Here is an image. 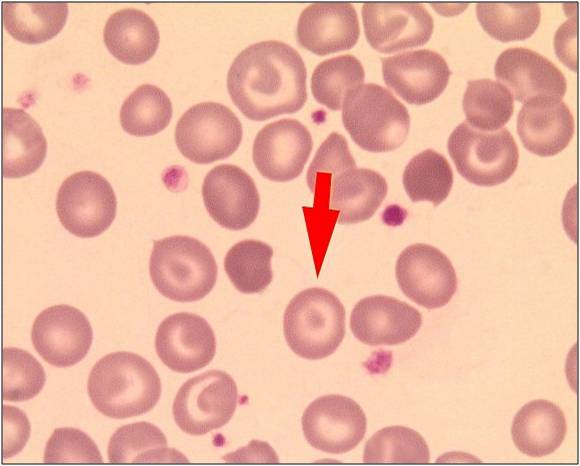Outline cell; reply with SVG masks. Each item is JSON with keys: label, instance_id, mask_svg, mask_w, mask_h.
Wrapping results in <instances>:
<instances>
[{"label": "cell", "instance_id": "6da1fadb", "mask_svg": "<svg viewBox=\"0 0 580 466\" xmlns=\"http://www.w3.org/2000/svg\"><path fill=\"white\" fill-rule=\"evenodd\" d=\"M306 67L290 45L276 40L254 43L233 60L228 93L245 117L264 121L300 110L306 102Z\"/></svg>", "mask_w": 580, "mask_h": 466}, {"label": "cell", "instance_id": "7a4b0ae2", "mask_svg": "<svg viewBox=\"0 0 580 466\" xmlns=\"http://www.w3.org/2000/svg\"><path fill=\"white\" fill-rule=\"evenodd\" d=\"M87 390L94 407L103 415L126 419L150 411L161 396L158 373L142 356L114 352L92 367Z\"/></svg>", "mask_w": 580, "mask_h": 466}, {"label": "cell", "instance_id": "3957f363", "mask_svg": "<svg viewBox=\"0 0 580 466\" xmlns=\"http://www.w3.org/2000/svg\"><path fill=\"white\" fill-rule=\"evenodd\" d=\"M210 249L196 238L175 235L154 242L149 273L156 289L177 302L204 298L217 280Z\"/></svg>", "mask_w": 580, "mask_h": 466}, {"label": "cell", "instance_id": "277c9868", "mask_svg": "<svg viewBox=\"0 0 580 466\" xmlns=\"http://www.w3.org/2000/svg\"><path fill=\"white\" fill-rule=\"evenodd\" d=\"M342 121L352 140L374 153L397 149L406 141L410 129L405 105L390 90L375 83L361 84L347 93Z\"/></svg>", "mask_w": 580, "mask_h": 466}, {"label": "cell", "instance_id": "5b68a950", "mask_svg": "<svg viewBox=\"0 0 580 466\" xmlns=\"http://www.w3.org/2000/svg\"><path fill=\"white\" fill-rule=\"evenodd\" d=\"M283 332L296 355L308 360L326 358L334 353L344 338V306L326 289H305L287 305Z\"/></svg>", "mask_w": 580, "mask_h": 466}, {"label": "cell", "instance_id": "8992f818", "mask_svg": "<svg viewBox=\"0 0 580 466\" xmlns=\"http://www.w3.org/2000/svg\"><path fill=\"white\" fill-rule=\"evenodd\" d=\"M447 148L458 173L478 186L499 185L518 166V146L504 128L482 131L462 122L450 134Z\"/></svg>", "mask_w": 580, "mask_h": 466}, {"label": "cell", "instance_id": "52a82bcc", "mask_svg": "<svg viewBox=\"0 0 580 466\" xmlns=\"http://www.w3.org/2000/svg\"><path fill=\"white\" fill-rule=\"evenodd\" d=\"M242 125L227 106L201 102L180 117L175 128V142L187 159L208 164L231 156L242 140Z\"/></svg>", "mask_w": 580, "mask_h": 466}, {"label": "cell", "instance_id": "ba28073f", "mask_svg": "<svg viewBox=\"0 0 580 466\" xmlns=\"http://www.w3.org/2000/svg\"><path fill=\"white\" fill-rule=\"evenodd\" d=\"M238 402L237 385L221 370H210L187 380L178 390L172 414L178 427L200 436L226 425Z\"/></svg>", "mask_w": 580, "mask_h": 466}, {"label": "cell", "instance_id": "9c48e42d", "mask_svg": "<svg viewBox=\"0 0 580 466\" xmlns=\"http://www.w3.org/2000/svg\"><path fill=\"white\" fill-rule=\"evenodd\" d=\"M117 200L111 184L93 171L75 172L62 182L56 211L64 228L77 237L100 235L112 224Z\"/></svg>", "mask_w": 580, "mask_h": 466}, {"label": "cell", "instance_id": "30bf717a", "mask_svg": "<svg viewBox=\"0 0 580 466\" xmlns=\"http://www.w3.org/2000/svg\"><path fill=\"white\" fill-rule=\"evenodd\" d=\"M395 274L405 296L427 309L445 306L457 290V276L451 261L428 244L406 247L397 259Z\"/></svg>", "mask_w": 580, "mask_h": 466}, {"label": "cell", "instance_id": "8fae6325", "mask_svg": "<svg viewBox=\"0 0 580 466\" xmlns=\"http://www.w3.org/2000/svg\"><path fill=\"white\" fill-rule=\"evenodd\" d=\"M367 420L358 403L343 395H325L309 404L302 416L307 442L320 451L342 454L354 449L366 433Z\"/></svg>", "mask_w": 580, "mask_h": 466}, {"label": "cell", "instance_id": "7c38bea8", "mask_svg": "<svg viewBox=\"0 0 580 466\" xmlns=\"http://www.w3.org/2000/svg\"><path fill=\"white\" fill-rule=\"evenodd\" d=\"M362 20L368 43L382 53L424 45L434 27L421 3H365Z\"/></svg>", "mask_w": 580, "mask_h": 466}, {"label": "cell", "instance_id": "4fadbf2b", "mask_svg": "<svg viewBox=\"0 0 580 466\" xmlns=\"http://www.w3.org/2000/svg\"><path fill=\"white\" fill-rule=\"evenodd\" d=\"M31 340L37 353L50 365L65 368L88 353L93 331L87 317L69 305H54L35 318Z\"/></svg>", "mask_w": 580, "mask_h": 466}, {"label": "cell", "instance_id": "5bb4252c", "mask_svg": "<svg viewBox=\"0 0 580 466\" xmlns=\"http://www.w3.org/2000/svg\"><path fill=\"white\" fill-rule=\"evenodd\" d=\"M312 147L309 130L296 119L283 118L265 125L257 133L252 158L263 177L286 182L302 173Z\"/></svg>", "mask_w": 580, "mask_h": 466}, {"label": "cell", "instance_id": "9a60e30c", "mask_svg": "<svg viewBox=\"0 0 580 466\" xmlns=\"http://www.w3.org/2000/svg\"><path fill=\"white\" fill-rule=\"evenodd\" d=\"M202 197L210 217L229 230H242L256 219L260 197L253 179L232 164L213 167L202 184Z\"/></svg>", "mask_w": 580, "mask_h": 466}, {"label": "cell", "instance_id": "2e32d148", "mask_svg": "<svg viewBox=\"0 0 580 466\" xmlns=\"http://www.w3.org/2000/svg\"><path fill=\"white\" fill-rule=\"evenodd\" d=\"M156 353L171 370L190 373L207 366L216 352V338L199 315L180 312L166 317L155 337Z\"/></svg>", "mask_w": 580, "mask_h": 466}, {"label": "cell", "instance_id": "e0dca14e", "mask_svg": "<svg viewBox=\"0 0 580 466\" xmlns=\"http://www.w3.org/2000/svg\"><path fill=\"white\" fill-rule=\"evenodd\" d=\"M386 85L407 103L422 105L436 99L446 88L451 71L444 57L419 49L381 59Z\"/></svg>", "mask_w": 580, "mask_h": 466}, {"label": "cell", "instance_id": "ac0fdd59", "mask_svg": "<svg viewBox=\"0 0 580 466\" xmlns=\"http://www.w3.org/2000/svg\"><path fill=\"white\" fill-rule=\"evenodd\" d=\"M421 324L416 308L385 295L361 299L350 316L354 337L370 346L402 344L415 336Z\"/></svg>", "mask_w": 580, "mask_h": 466}, {"label": "cell", "instance_id": "d6986e66", "mask_svg": "<svg viewBox=\"0 0 580 466\" xmlns=\"http://www.w3.org/2000/svg\"><path fill=\"white\" fill-rule=\"evenodd\" d=\"M494 72L513 98L523 103L542 97L561 99L567 88L564 74L553 62L525 47L504 50L495 62Z\"/></svg>", "mask_w": 580, "mask_h": 466}, {"label": "cell", "instance_id": "ffe728a7", "mask_svg": "<svg viewBox=\"0 0 580 466\" xmlns=\"http://www.w3.org/2000/svg\"><path fill=\"white\" fill-rule=\"evenodd\" d=\"M359 35L357 13L350 3L311 4L301 12L296 27L298 43L320 56L351 49Z\"/></svg>", "mask_w": 580, "mask_h": 466}, {"label": "cell", "instance_id": "44dd1931", "mask_svg": "<svg viewBox=\"0 0 580 466\" xmlns=\"http://www.w3.org/2000/svg\"><path fill=\"white\" fill-rule=\"evenodd\" d=\"M574 129V117L560 98L530 100L524 103L517 117V132L522 144L538 156L560 153L572 139Z\"/></svg>", "mask_w": 580, "mask_h": 466}, {"label": "cell", "instance_id": "7402d4cb", "mask_svg": "<svg viewBox=\"0 0 580 466\" xmlns=\"http://www.w3.org/2000/svg\"><path fill=\"white\" fill-rule=\"evenodd\" d=\"M329 209L338 212L339 224H356L374 215L386 197L388 185L378 172L355 166L326 177ZM325 179V178H324ZM322 179V184L326 181Z\"/></svg>", "mask_w": 580, "mask_h": 466}, {"label": "cell", "instance_id": "603a6c76", "mask_svg": "<svg viewBox=\"0 0 580 466\" xmlns=\"http://www.w3.org/2000/svg\"><path fill=\"white\" fill-rule=\"evenodd\" d=\"M47 141L40 125L21 108H3V176L19 178L43 163Z\"/></svg>", "mask_w": 580, "mask_h": 466}, {"label": "cell", "instance_id": "cb8c5ba5", "mask_svg": "<svg viewBox=\"0 0 580 466\" xmlns=\"http://www.w3.org/2000/svg\"><path fill=\"white\" fill-rule=\"evenodd\" d=\"M567 432L563 411L547 400H533L515 415L511 435L517 449L530 457L553 453Z\"/></svg>", "mask_w": 580, "mask_h": 466}, {"label": "cell", "instance_id": "d4e9b609", "mask_svg": "<svg viewBox=\"0 0 580 466\" xmlns=\"http://www.w3.org/2000/svg\"><path fill=\"white\" fill-rule=\"evenodd\" d=\"M159 30L146 12L123 8L106 21L103 39L114 57L127 64H140L150 59L159 45Z\"/></svg>", "mask_w": 580, "mask_h": 466}, {"label": "cell", "instance_id": "484cf974", "mask_svg": "<svg viewBox=\"0 0 580 466\" xmlns=\"http://www.w3.org/2000/svg\"><path fill=\"white\" fill-rule=\"evenodd\" d=\"M110 463L187 461L179 452L167 448L164 433L155 425L140 421L118 428L108 444Z\"/></svg>", "mask_w": 580, "mask_h": 466}, {"label": "cell", "instance_id": "4316f807", "mask_svg": "<svg viewBox=\"0 0 580 466\" xmlns=\"http://www.w3.org/2000/svg\"><path fill=\"white\" fill-rule=\"evenodd\" d=\"M3 24L18 41L40 43L53 38L65 25L67 3L3 2Z\"/></svg>", "mask_w": 580, "mask_h": 466}, {"label": "cell", "instance_id": "83f0119b", "mask_svg": "<svg viewBox=\"0 0 580 466\" xmlns=\"http://www.w3.org/2000/svg\"><path fill=\"white\" fill-rule=\"evenodd\" d=\"M462 104L467 123L482 131L501 129L514 110L511 92L489 78L468 81Z\"/></svg>", "mask_w": 580, "mask_h": 466}, {"label": "cell", "instance_id": "f1b7e54d", "mask_svg": "<svg viewBox=\"0 0 580 466\" xmlns=\"http://www.w3.org/2000/svg\"><path fill=\"white\" fill-rule=\"evenodd\" d=\"M453 171L447 159L433 149L416 154L406 165L402 181L413 202L430 201L438 206L449 195Z\"/></svg>", "mask_w": 580, "mask_h": 466}, {"label": "cell", "instance_id": "f546056e", "mask_svg": "<svg viewBox=\"0 0 580 466\" xmlns=\"http://www.w3.org/2000/svg\"><path fill=\"white\" fill-rule=\"evenodd\" d=\"M273 249L259 240L233 245L224 258V269L234 287L245 294L260 293L271 283Z\"/></svg>", "mask_w": 580, "mask_h": 466}, {"label": "cell", "instance_id": "4dcf8cb0", "mask_svg": "<svg viewBox=\"0 0 580 466\" xmlns=\"http://www.w3.org/2000/svg\"><path fill=\"white\" fill-rule=\"evenodd\" d=\"M172 117V103L158 86L145 83L124 100L120 109L122 128L135 136L154 135L163 130Z\"/></svg>", "mask_w": 580, "mask_h": 466}, {"label": "cell", "instance_id": "1f68e13d", "mask_svg": "<svg viewBox=\"0 0 580 466\" xmlns=\"http://www.w3.org/2000/svg\"><path fill=\"white\" fill-rule=\"evenodd\" d=\"M365 78L362 63L351 54L320 62L311 76V90L316 101L331 110L342 108L347 93Z\"/></svg>", "mask_w": 580, "mask_h": 466}, {"label": "cell", "instance_id": "d6a6232c", "mask_svg": "<svg viewBox=\"0 0 580 466\" xmlns=\"http://www.w3.org/2000/svg\"><path fill=\"white\" fill-rule=\"evenodd\" d=\"M476 14L490 36L509 42L527 39L535 32L541 9L537 3H478Z\"/></svg>", "mask_w": 580, "mask_h": 466}, {"label": "cell", "instance_id": "836d02e7", "mask_svg": "<svg viewBox=\"0 0 580 466\" xmlns=\"http://www.w3.org/2000/svg\"><path fill=\"white\" fill-rule=\"evenodd\" d=\"M430 451L424 438L404 426L377 431L365 444V463H428Z\"/></svg>", "mask_w": 580, "mask_h": 466}, {"label": "cell", "instance_id": "e575fe53", "mask_svg": "<svg viewBox=\"0 0 580 466\" xmlns=\"http://www.w3.org/2000/svg\"><path fill=\"white\" fill-rule=\"evenodd\" d=\"M46 381L45 371L29 352L3 349V400L22 402L34 398Z\"/></svg>", "mask_w": 580, "mask_h": 466}, {"label": "cell", "instance_id": "d590c367", "mask_svg": "<svg viewBox=\"0 0 580 466\" xmlns=\"http://www.w3.org/2000/svg\"><path fill=\"white\" fill-rule=\"evenodd\" d=\"M45 463H102L95 442L77 428H57L48 439L44 451Z\"/></svg>", "mask_w": 580, "mask_h": 466}, {"label": "cell", "instance_id": "8d00e7d4", "mask_svg": "<svg viewBox=\"0 0 580 466\" xmlns=\"http://www.w3.org/2000/svg\"><path fill=\"white\" fill-rule=\"evenodd\" d=\"M343 135L332 132L321 144L307 172L308 186L318 175L333 174L345 167L355 166Z\"/></svg>", "mask_w": 580, "mask_h": 466}, {"label": "cell", "instance_id": "74e56055", "mask_svg": "<svg viewBox=\"0 0 580 466\" xmlns=\"http://www.w3.org/2000/svg\"><path fill=\"white\" fill-rule=\"evenodd\" d=\"M4 459L21 451L30 436L27 416L19 409L4 405Z\"/></svg>", "mask_w": 580, "mask_h": 466}]
</instances>
